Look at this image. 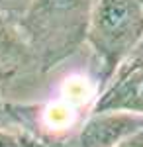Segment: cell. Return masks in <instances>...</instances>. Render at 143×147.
I'll use <instances>...</instances> for the list:
<instances>
[{
  "label": "cell",
  "mask_w": 143,
  "mask_h": 147,
  "mask_svg": "<svg viewBox=\"0 0 143 147\" xmlns=\"http://www.w3.org/2000/svg\"><path fill=\"white\" fill-rule=\"evenodd\" d=\"M96 0H33L18 26L32 51L37 77L69 63L86 49Z\"/></svg>",
  "instance_id": "obj_1"
},
{
  "label": "cell",
  "mask_w": 143,
  "mask_h": 147,
  "mask_svg": "<svg viewBox=\"0 0 143 147\" xmlns=\"http://www.w3.org/2000/svg\"><path fill=\"white\" fill-rule=\"evenodd\" d=\"M143 39V0H96L86 49L98 63L106 84Z\"/></svg>",
  "instance_id": "obj_2"
},
{
  "label": "cell",
  "mask_w": 143,
  "mask_h": 147,
  "mask_svg": "<svg viewBox=\"0 0 143 147\" xmlns=\"http://www.w3.org/2000/svg\"><path fill=\"white\" fill-rule=\"evenodd\" d=\"M139 129H143L141 116L118 110L90 112L61 147H118Z\"/></svg>",
  "instance_id": "obj_3"
},
{
  "label": "cell",
  "mask_w": 143,
  "mask_h": 147,
  "mask_svg": "<svg viewBox=\"0 0 143 147\" xmlns=\"http://www.w3.org/2000/svg\"><path fill=\"white\" fill-rule=\"evenodd\" d=\"M130 112L143 118V59H130L121 65L100 92L92 112Z\"/></svg>",
  "instance_id": "obj_4"
},
{
  "label": "cell",
  "mask_w": 143,
  "mask_h": 147,
  "mask_svg": "<svg viewBox=\"0 0 143 147\" xmlns=\"http://www.w3.org/2000/svg\"><path fill=\"white\" fill-rule=\"evenodd\" d=\"M35 77L37 69L18 22L0 16V79L26 82Z\"/></svg>",
  "instance_id": "obj_5"
},
{
  "label": "cell",
  "mask_w": 143,
  "mask_h": 147,
  "mask_svg": "<svg viewBox=\"0 0 143 147\" xmlns=\"http://www.w3.org/2000/svg\"><path fill=\"white\" fill-rule=\"evenodd\" d=\"M0 129L24 134L22 127L16 124V120H14V116L10 112V104L4 98V79H0Z\"/></svg>",
  "instance_id": "obj_6"
},
{
  "label": "cell",
  "mask_w": 143,
  "mask_h": 147,
  "mask_svg": "<svg viewBox=\"0 0 143 147\" xmlns=\"http://www.w3.org/2000/svg\"><path fill=\"white\" fill-rule=\"evenodd\" d=\"M32 2L33 0H0V16H6L18 22Z\"/></svg>",
  "instance_id": "obj_7"
},
{
  "label": "cell",
  "mask_w": 143,
  "mask_h": 147,
  "mask_svg": "<svg viewBox=\"0 0 143 147\" xmlns=\"http://www.w3.org/2000/svg\"><path fill=\"white\" fill-rule=\"evenodd\" d=\"M35 143L37 141L33 137H30L28 134L0 129V147H33Z\"/></svg>",
  "instance_id": "obj_8"
},
{
  "label": "cell",
  "mask_w": 143,
  "mask_h": 147,
  "mask_svg": "<svg viewBox=\"0 0 143 147\" xmlns=\"http://www.w3.org/2000/svg\"><path fill=\"white\" fill-rule=\"evenodd\" d=\"M118 147H143V129L135 131V134L130 136L127 139H123Z\"/></svg>",
  "instance_id": "obj_9"
},
{
  "label": "cell",
  "mask_w": 143,
  "mask_h": 147,
  "mask_svg": "<svg viewBox=\"0 0 143 147\" xmlns=\"http://www.w3.org/2000/svg\"><path fill=\"white\" fill-rule=\"evenodd\" d=\"M130 59H143V39H141V43L137 45V49L133 51V55L130 57ZM130 59H127V61H130Z\"/></svg>",
  "instance_id": "obj_10"
},
{
  "label": "cell",
  "mask_w": 143,
  "mask_h": 147,
  "mask_svg": "<svg viewBox=\"0 0 143 147\" xmlns=\"http://www.w3.org/2000/svg\"><path fill=\"white\" fill-rule=\"evenodd\" d=\"M33 147H61V145H47V143H35Z\"/></svg>",
  "instance_id": "obj_11"
}]
</instances>
